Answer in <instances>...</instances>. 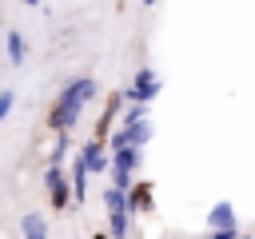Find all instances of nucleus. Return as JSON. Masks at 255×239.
<instances>
[{
  "instance_id": "1",
  "label": "nucleus",
  "mask_w": 255,
  "mask_h": 239,
  "mask_svg": "<svg viewBox=\"0 0 255 239\" xmlns=\"http://www.w3.org/2000/svg\"><path fill=\"white\" fill-rule=\"evenodd\" d=\"M96 92H100L96 76H80V80H72V84L56 96V104H52V112H48V127H52L56 135H68V131L76 127V120H80L84 104H88Z\"/></svg>"
},
{
  "instance_id": "2",
  "label": "nucleus",
  "mask_w": 255,
  "mask_h": 239,
  "mask_svg": "<svg viewBox=\"0 0 255 239\" xmlns=\"http://www.w3.org/2000/svg\"><path fill=\"white\" fill-rule=\"evenodd\" d=\"M159 88H163V80H159L151 68H139V72L131 76V84L120 88V96H124L128 104H151V100L159 96Z\"/></svg>"
},
{
  "instance_id": "3",
  "label": "nucleus",
  "mask_w": 255,
  "mask_h": 239,
  "mask_svg": "<svg viewBox=\"0 0 255 239\" xmlns=\"http://www.w3.org/2000/svg\"><path fill=\"white\" fill-rule=\"evenodd\" d=\"M44 187H48V203H52L56 211L76 207V199H72V179L64 175L60 163H48V171H44Z\"/></svg>"
},
{
  "instance_id": "4",
  "label": "nucleus",
  "mask_w": 255,
  "mask_h": 239,
  "mask_svg": "<svg viewBox=\"0 0 255 239\" xmlns=\"http://www.w3.org/2000/svg\"><path fill=\"white\" fill-rule=\"evenodd\" d=\"M80 159H84L88 175H104V171H112V151H108V143H100V139H88V143L80 147Z\"/></svg>"
},
{
  "instance_id": "5",
  "label": "nucleus",
  "mask_w": 255,
  "mask_h": 239,
  "mask_svg": "<svg viewBox=\"0 0 255 239\" xmlns=\"http://www.w3.org/2000/svg\"><path fill=\"white\" fill-rule=\"evenodd\" d=\"M151 207H155V187L147 179H135L128 187V215H147Z\"/></svg>"
},
{
  "instance_id": "6",
  "label": "nucleus",
  "mask_w": 255,
  "mask_h": 239,
  "mask_svg": "<svg viewBox=\"0 0 255 239\" xmlns=\"http://www.w3.org/2000/svg\"><path fill=\"white\" fill-rule=\"evenodd\" d=\"M207 231H235V207L227 199L207 211Z\"/></svg>"
},
{
  "instance_id": "7",
  "label": "nucleus",
  "mask_w": 255,
  "mask_h": 239,
  "mask_svg": "<svg viewBox=\"0 0 255 239\" xmlns=\"http://www.w3.org/2000/svg\"><path fill=\"white\" fill-rule=\"evenodd\" d=\"M68 179H72V199H76V207H80V203H84V199H88V179H92V175H88V167H84V159H80V155H76V159H72V171H68Z\"/></svg>"
},
{
  "instance_id": "8",
  "label": "nucleus",
  "mask_w": 255,
  "mask_h": 239,
  "mask_svg": "<svg viewBox=\"0 0 255 239\" xmlns=\"http://www.w3.org/2000/svg\"><path fill=\"white\" fill-rule=\"evenodd\" d=\"M20 235L24 239H48V219L40 211H24L20 215Z\"/></svg>"
},
{
  "instance_id": "9",
  "label": "nucleus",
  "mask_w": 255,
  "mask_h": 239,
  "mask_svg": "<svg viewBox=\"0 0 255 239\" xmlns=\"http://www.w3.org/2000/svg\"><path fill=\"white\" fill-rule=\"evenodd\" d=\"M112 171L135 175V171H139V147H120V151H112Z\"/></svg>"
},
{
  "instance_id": "10",
  "label": "nucleus",
  "mask_w": 255,
  "mask_h": 239,
  "mask_svg": "<svg viewBox=\"0 0 255 239\" xmlns=\"http://www.w3.org/2000/svg\"><path fill=\"white\" fill-rule=\"evenodd\" d=\"M4 52H8L12 64H24V60H28V44H24V36H20V32H8V36H4Z\"/></svg>"
},
{
  "instance_id": "11",
  "label": "nucleus",
  "mask_w": 255,
  "mask_h": 239,
  "mask_svg": "<svg viewBox=\"0 0 255 239\" xmlns=\"http://www.w3.org/2000/svg\"><path fill=\"white\" fill-rule=\"evenodd\" d=\"M128 223H131L128 211H108V235L112 239H128Z\"/></svg>"
},
{
  "instance_id": "12",
  "label": "nucleus",
  "mask_w": 255,
  "mask_h": 239,
  "mask_svg": "<svg viewBox=\"0 0 255 239\" xmlns=\"http://www.w3.org/2000/svg\"><path fill=\"white\" fill-rule=\"evenodd\" d=\"M104 207H108V211H128V191L108 187V191H104Z\"/></svg>"
},
{
  "instance_id": "13",
  "label": "nucleus",
  "mask_w": 255,
  "mask_h": 239,
  "mask_svg": "<svg viewBox=\"0 0 255 239\" xmlns=\"http://www.w3.org/2000/svg\"><path fill=\"white\" fill-rule=\"evenodd\" d=\"M143 120H147V104H131V108L124 112V127H128V123H143Z\"/></svg>"
},
{
  "instance_id": "14",
  "label": "nucleus",
  "mask_w": 255,
  "mask_h": 239,
  "mask_svg": "<svg viewBox=\"0 0 255 239\" xmlns=\"http://www.w3.org/2000/svg\"><path fill=\"white\" fill-rule=\"evenodd\" d=\"M12 104H16V92H12V88H4V92H0V120H8Z\"/></svg>"
},
{
  "instance_id": "15",
  "label": "nucleus",
  "mask_w": 255,
  "mask_h": 239,
  "mask_svg": "<svg viewBox=\"0 0 255 239\" xmlns=\"http://www.w3.org/2000/svg\"><path fill=\"white\" fill-rule=\"evenodd\" d=\"M64 155H68V135H60V139H56V147H52V163H60Z\"/></svg>"
},
{
  "instance_id": "16",
  "label": "nucleus",
  "mask_w": 255,
  "mask_h": 239,
  "mask_svg": "<svg viewBox=\"0 0 255 239\" xmlns=\"http://www.w3.org/2000/svg\"><path fill=\"white\" fill-rule=\"evenodd\" d=\"M235 235H239V227H235V231H207L203 239H235Z\"/></svg>"
},
{
  "instance_id": "17",
  "label": "nucleus",
  "mask_w": 255,
  "mask_h": 239,
  "mask_svg": "<svg viewBox=\"0 0 255 239\" xmlns=\"http://www.w3.org/2000/svg\"><path fill=\"white\" fill-rule=\"evenodd\" d=\"M92 239H112V235H108V231H96V235H92Z\"/></svg>"
},
{
  "instance_id": "18",
  "label": "nucleus",
  "mask_w": 255,
  "mask_h": 239,
  "mask_svg": "<svg viewBox=\"0 0 255 239\" xmlns=\"http://www.w3.org/2000/svg\"><path fill=\"white\" fill-rule=\"evenodd\" d=\"M24 4H28V8H40V0H24Z\"/></svg>"
},
{
  "instance_id": "19",
  "label": "nucleus",
  "mask_w": 255,
  "mask_h": 239,
  "mask_svg": "<svg viewBox=\"0 0 255 239\" xmlns=\"http://www.w3.org/2000/svg\"><path fill=\"white\" fill-rule=\"evenodd\" d=\"M235 239H255V235H243V231H239V235H235Z\"/></svg>"
}]
</instances>
